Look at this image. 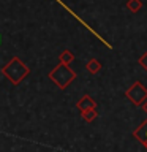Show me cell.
Wrapping results in <instances>:
<instances>
[{
  "label": "cell",
  "mask_w": 147,
  "mask_h": 152,
  "mask_svg": "<svg viewBox=\"0 0 147 152\" xmlns=\"http://www.w3.org/2000/svg\"><path fill=\"white\" fill-rule=\"evenodd\" d=\"M73 59H74L73 52L66 49V51H63V52L60 54V59H59V60H60V64H66V65H68V64H70V62L73 60Z\"/></svg>",
  "instance_id": "cell-7"
},
{
  "label": "cell",
  "mask_w": 147,
  "mask_h": 152,
  "mask_svg": "<svg viewBox=\"0 0 147 152\" xmlns=\"http://www.w3.org/2000/svg\"><path fill=\"white\" fill-rule=\"evenodd\" d=\"M2 73L7 76L13 84H19L28 75V68L17 59V57H13V59L2 68Z\"/></svg>",
  "instance_id": "cell-1"
},
{
  "label": "cell",
  "mask_w": 147,
  "mask_h": 152,
  "mask_svg": "<svg viewBox=\"0 0 147 152\" xmlns=\"http://www.w3.org/2000/svg\"><path fill=\"white\" fill-rule=\"evenodd\" d=\"M127 8L130 10L131 13H138L142 8V2H141V0H128V2H127Z\"/></svg>",
  "instance_id": "cell-6"
},
{
  "label": "cell",
  "mask_w": 147,
  "mask_h": 152,
  "mask_svg": "<svg viewBox=\"0 0 147 152\" xmlns=\"http://www.w3.org/2000/svg\"><path fill=\"white\" fill-rule=\"evenodd\" d=\"M82 114H84V119L87 122H92L93 119L97 117V111H95V109H87V111H84Z\"/></svg>",
  "instance_id": "cell-9"
},
{
  "label": "cell",
  "mask_w": 147,
  "mask_h": 152,
  "mask_svg": "<svg viewBox=\"0 0 147 152\" xmlns=\"http://www.w3.org/2000/svg\"><path fill=\"white\" fill-rule=\"evenodd\" d=\"M144 111H146V113H147V102H146V103H144Z\"/></svg>",
  "instance_id": "cell-11"
},
{
  "label": "cell",
  "mask_w": 147,
  "mask_h": 152,
  "mask_svg": "<svg viewBox=\"0 0 147 152\" xmlns=\"http://www.w3.org/2000/svg\"><path fill=\"white\" fill-rule=\"evenodd\" d=\"M49 78L54 81L60 89H65L70 83H73V79L76 78V75H74V71L71 70L66 64H60V65H57L55 68L49 73Z\"/></svg>",
  "instance_id": "cell-2"
},
{
  "label": "cell",
  "mask_w": 147,
  "mask_h": 152,
  "mask_svg": "<svg viewBox=\"0 0 147 152\" xmlns=\"http://www.w3.org/2000/svg\"><path fill=\"white\" fill-rule=\"evenodd\" d=\"M135 138H138L142 144L146 146V149H147V121H144L139 125V128L135 132Z\"/></svg>",
  "instance_id": "cell-5"
},
{
  "label": "cell",
  "mask_w": 147,
  "mask_h": 152,
  "mask_svg": "<svg viewBox=\"0 0 147 152\" xmlns=\"http://www.w3.org/2000/svg\"><path fill=\"white\" fill-rule=\"evenodd\" d=\"M87 68H89L90 73H97V71H100V68H101V65H100L98 60L92 59V60H90L89 64H87Z\"/></svg>",
  "instance_id": "cell-8"
},
{
  "label": "cell",
  "mask_w": 147,
  "mask_h": 152,
  "mask_svg": "<svg viewBox=\"0 0 147 152\" xmlns=\"http://www.w3.org/2000/svg\"><path fill=\"white\" fill-rule=\"evenodd\" d=\"M125 95H127L128 100H131V103H135L139 106V104H144L146 100H147V89L139 83V81H136V83L125 92Z\"/></svg>",
  "instance_id": "cell-3"
},
{
  "label": "cell",
  "mask_w": 147,
  "mask_h": 152,
  "mask_svg": "<svg viewBox=\"0 0 147 152\" xmlns=\"http://www.w3.org/2000/svg\"><path fill=\"white\" fill-rule=\"evenodd\" d=\"M95 106H97V103H95L89 95H84V97L78 102V109L81 113L87 111V109H95Z\"/></svg>",
  "instance_id": "cell-4"
},
{
  "label": "cell",
  "mask_w": 147,
  "mask_h": 152,
  "mask_svg": "<svg viewBox=\"0 0 147 152\" xmlns=\"http://www.w3.org/2000/svg\"><path fill=\"white\" fill-rule=\"evenodd\" d=\"M139 65H141L144 70H147V52H144V56L139 57Z\"/></svg>",
  "instance_id": "cell-10"
}]
</instances>
